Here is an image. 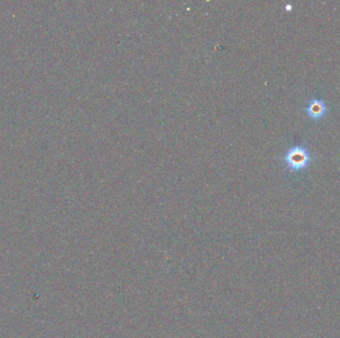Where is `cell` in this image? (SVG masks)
Masks as SVG:
<instances>
[{
    "label": "cell",
    "instance_id": "2",
    "mask_svg": "<svg viewBox=\"0 0 340 338\" xmlns=\"http://www.w3.org/2000/svg\"><path fill=\"white\" fill-rule=\"evenodd\" d=\"M327 111V107L322 99H312L308 102L305 112L311 119H321Z\"/></svg>",
    "mask_w": 340,
    "mask_h": 338
},
{
    "label": "cell",
    "instance_id": "3",
    "mask_svg": "<svg viewBox=\"0 0 340 338\" xmlns=\"http://www.w3.org/2000/svg\"><path fill=\"white\" fill-rule=\"evenodd\" d=\"M291 8H292V6H291V5H289V4H288V5H286V10H291Z\"/></svg>",
    "mask_w": 340,
    "mask_h": 338
},
{
    "label": "cell",
    "instance_id": "1",
    "mask_svg": "<svg viewBox=\"0 0 340 338\" xmlns=\"http://www.w3.org/2000/svg\"><path fill=\"white\" fill-rule=\"evenodd\" d=\"M311 161V156L304 146L291 147L285 156V163L288 170L299 172L307 168Z\"/></svg>",
    "mask_w": 340,
    "mask_h": 338
}]
</instances>
